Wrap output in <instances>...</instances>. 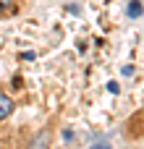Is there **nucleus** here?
<instances>
[{"instance_id": "f257e3e1", "label": "nucleus", "mask_w": 144, "mask_h": 149, "mask_svg": "<svg viewBox=\"0 0 144 149\" xmlns=\"http://www.w3.org/2000/svg\"><path fill=\"white\" fill-rule=\"evenodd\" d=\"M26 0H0V18H10L24 8Z\"/></svg>"}, {"instance_id": "f03ea898", "label": "nucleus", "mask_w": 144, "mask_h": 149, "mask_svg": "<svg viewBox=\"0 0 144 149\" xmlns=\"http://www.w3.org/2000/svg\"><path fill=\"white\" fill-rule=\"evenodd\" d=\"M52 141V128H42L31 141H29V149H47Z\"/></svg>"}, {"instance_id": "7ed1b4c3", "label": "nucleus", "mask_w": 144, "mask_h": 149, "mask_svg": "<svg viewBox=\"0 0 144 149\" xmlns=\"http://www.w3.org/2000/svg\"><path fill=\"white\" fill-rule=\"evenodd\" d=\"M13 110H16V102L8 97V92H3V89H0V123H3V120H8V118L13 115Z\"/></svg>"}, {"instance_id": "20e7f679", "label": "nucleus", "mask_w": 144, "mask_h": 149, "mask_svg": "<svg viewBox=\"0 0 144 149\" xmlns=\"http://www.w3.org/2000/svg\"><path fill=\"white\" fill-rule=\"evenodd\" d=\"M126 13H129V18H139L142 16V0H129Z\"/></svg>"}, {"instance_id": "39448f33", "label": "nucleus", "mask_w": 144, "mask_h": 149, "mask_svg": "<svg viewBox=\"0 0 144 149\" xmlns=\"http://www.w3.org/2000/svg\"><path fill=\"white\" fill-rule=\"evenodd\" d=\"M108 92H110V94H118V92H121V86H118L115 81H110V84H108Z\"/></svg>"}, {"instance_id": "423d86ee", "label": "nucleus", "mask_w": 144, "mask_h": 149, "mask_svg": "<svg viewBox=\"0 0 144 149\" xmlns=\"http://www.w3.org/2000/svg\"><path fill=\"white\" fill-rule=\"evenodd\" d=\"M92 149H113V147H110V144H94Z\"/></svg>"}]
</instances>
